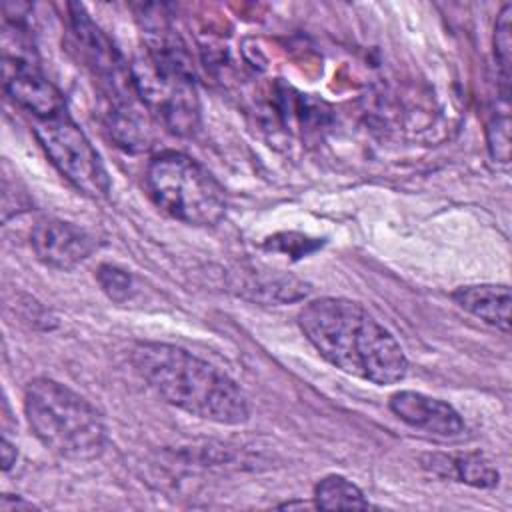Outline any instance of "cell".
<instances>
[{
    "mask_svg": "<svg viewBox=\"0 0 512 512\" xmlns=\"http://www.w3.org/2000/svg\"><path fill=\"white\" fill-rule=\"evenodd\" d=\"M144 184L164 214L188 226H216L228 208L222 184L184 152L162 150L152 156Z\"/></svg>",
    "mask_w": 512,
    "mask_h": 512,
    "instance_id": "cell-5",
    "label": "cell"
},
{
    "mask_svg": "<svg viewBox=\"0 0 512 512\" xmlns=\"http://www.w3.org/2000/svg\"><path fill=\"white\" fill-rule=\"evenodd\" d=\"M452 300L478 320L510 332V288L508 284H468L452 292Z\"/></svg>",
    "mask_w": 512,
    "mask_h": 512,
    "instance_id": "cell-10",
    "label": "cell"
},
{
    "mask_svg": "<svg viewBox=\"0 0 512 512\" xmlns=\"http://www.w3.org/2000/svg\"><path fill=\"white\" fill-rule=\"evenodd\" d=\"M30 242L38 260L58 270L76 268L98 248V242L90 232L56 218L40 220L30 234Z\"/></svg>",
    "mask_w": 512,
    "mask_h": 512,
    "instance_id": "cell-8",
    "label": "cell"
},
{
    "mask_svg": "<svg viewBox=\"0 0 512 512\" xmlns=\"http://www.w3.org/2000/svg\"><path fill=\"white\" fill-rule=\"evenodd\" d=\"M0 450H2V470L8 472L16 464V458H18L16 446L8 438H2V448Z\"/></svg>",
    "mask_w": 512,
    "mask_h": 512,
    "instance_id": "cell-17",
    "label": "cell"
},
{
    "mask_svg": "<svg viewBox=\"0 0 512 512\" xmlns=\"http://www.w3.org/2000/svg\"><path fill=\"white\" fill-rule=\"evenodd\" d=\"M24 414L36 440L60 458L86 462L104 452L106 426L100 412L58 380L46 376L30 380Z\"/></svg>",
    "mask_w": 512,
    "mask_h": 512,
    "instance_id": "cell-4",
    "label": "cell"
},
{
    "mask_svg": "<svg viewBox=\"0 0 512 512\" xmlns=\"http://www.w3.org/2000/svg\"><path fill=\"white\" fill-rule=\"evenodd\" d=\"M146 50L130 66L136 92L150 114L178 136L192 134L200 120L192 60L178 36L154 18L146 22Z\"/></svg>",
    "mask_w": 512,
    "mask_h": 512,
    "instance_id": "cell-3",
    "label": "cell"
},
{
    "mask_svg": "<svg viewBox=\"0 0 512 512\" xmlns=\"http://www.w3.org/2000/svg\"><path fill=\"white\" fill-rule=\"evenodd\" d=\"M444 466H450V474L458 482H464L474 488H496L500 482L496 466L482 454H462L446 460Z\"/></svg>",
    "mask_w": 512,
    "mask_h": 512,
    "instance_id": "cell-12",
    "label": "cell"
},
{
    "mask_svg": "<svg viewBox=\"0 0 512 512\" xmlns=\"http://www.w3.org/2000/svg\"><path fill=\"white\" fill-rule=\"evenodd\" d=\"M130 362L168 404L208 422L238 426L250 418L244 390L196 354L166 342H136Z\"/></svg>",
    "mask_w": 512,
    "mask_h": 512,
    "instance_id": "cell-2",
    "label": "cell"
},
{
    "mask_svg": "<svg viewBox=\"0 0 512 512\" xmlns=\"http://www.w3.org/2000/svg\"><path fill=\"white\" fill-rule=\"evenodd\" d=\"M510 106L504 100L500 106L496 104V112H492L486 126V142L492 160L508 164L510 160Z\"/></svg>",
    "mask_w": 512,
    "mask_h": 512,
    "instance_id": "cell-14",
    "label": "cell"
},
{
    "mask_svg": "<svg viewBox=\"0 0 512 512\" xmlns=\"http://www.w3.org/2000/svg\"><path fill=\"white\" fill-rule=\"evenodd\" d=\"M34 134L48 160L76 190L90 198L108 196V172L96 148L68 112L34 120Z\"/></svg>",
    "mask_w": 512,
    "mask_h": 512,
    "instance_id": "cell-6",
    "label": "cell"
},
{
    "mask_svg": "<svg viewBox=\"0 0 512 512\" xmlns=\"http://www.w3.org/2000/svg\"><path fill=\"white\" fill-rule=\"evenodd\" d=\"M96 278L104 294L114 302H126L134 292L132 276L114 264H102L96 272Z\"/></svg>",
    "mask_w": 512,
    "mask_h": 512,
    "instance_id": "cell-15",
    "label": "cell"
},
{
    "mask_svg": "<svg viewBox=\"0 0 512 512\" xmlns=\"http://www.w3.org/2000/svg\"><path fill=\"white\" fill-rule=\"evenodd\" d=\"M2 54L4 90L14 104L32 114L34 120L66 112V100L44 76L34 48H8Z\"/></svg>",
    "mask_w": 512,
    "mask_h": 512,
    "instance_id": "cell-7",
    "label": "cell"
},
{
    "mask_svg": "<svg viewBox=\"0 0 512 512\" xmlns=\"http://www.w3.org/2000/svg\"><path fill=\"white\" fill-rule=\"evenodd\" d=\"M14 508L30 510V508H34V504L24 502V500H14V502H10V498H8V496H2V500H0V510H14Z\"/></svg>",
    "mask_w": 512,
    "mask_h": 512,
    "instance_id": "cell-18",
    "label": "cell"
},
{
    "mask_svg": "<svg viewBox=\"0 0 512 512\" xmlns=\"http://www.w3.org/2000/svg\"><path fill=\"white\" fill-rule=\"evenodd\" d=\"M494 58L500 76L502 96H510V62H512V6L504 4L494 24Z\"/></svg>",
    "mask_w": 512,
    "mask_h": 512,
    "instance_id": "cell-13",
    "label": "cell"
},
{
    "mask_svg": "<svg viewBox=\"0 0 512 512\" xmlns=\"http://www.w3.org/2000/svg\"><path fill=\"white\" fill-rule=\"evenodd\" d=\"M388 406L394 416L416 430L440 438H454L464 432V420L460 414L440 398H432L416 390H400L390 396Z\"/></svg>",
    "mask_w": 512,
    "mask_h": 512,
    "instance_id": "cell-9",
    "label": "cell"
},
{
    "mask_svg": "<svg viewBox=\"0 0 512 512\" xmlns=\"http://www.w3.org/2000/svg\"><path fill=\"white\" fill-rule=\"evenodd\" d=\"M314 506L322 510H366L370 502L364 492L340 474H328L314 486Z\"/></svg>",
    "mask_w": 512,
    "mask_h": 512,
    "instance_id": "cell-11",
    "label": "cell"
},
{
    "mask_svg": "<svg viewBox=\"0 0 512 512\" xmlns=\"http://www.w3.org/2000/svg\"><path fill=\"white\" fill-rule=\"evenodd\" d=\"M298 326L328 364L350 376L390 386L408 372L398 340L360 302L316 298L300 310Z\"/></svg>",
    "mask_w": 512,
    "mask_h": 512,
    "instance_id": "cell-1",
    "label": "cell"
},
{
    "mask_svg": "<svg viewBox=\"0 0 512 512\" xmlns=\"http://www.w3.org/2000/svg\"><path fill=\"white\" fill-rule=\"evenodd\" d=\"M286 240H280L278 236H274V238H270L268 242H266V246L268 248H274V250H278V252H282V254H292V248L294 246H300V248H304V250H308V252H312V250H316L318 246H320V242H316V240H310V238H306V236H298V240H294L296 238V234H282Z\"/></svg>",
    "mask_w": 512,
    "mask_h": 512,
    "instance_id": "cell-16",
    "label": "cell"
}]
</instances>
